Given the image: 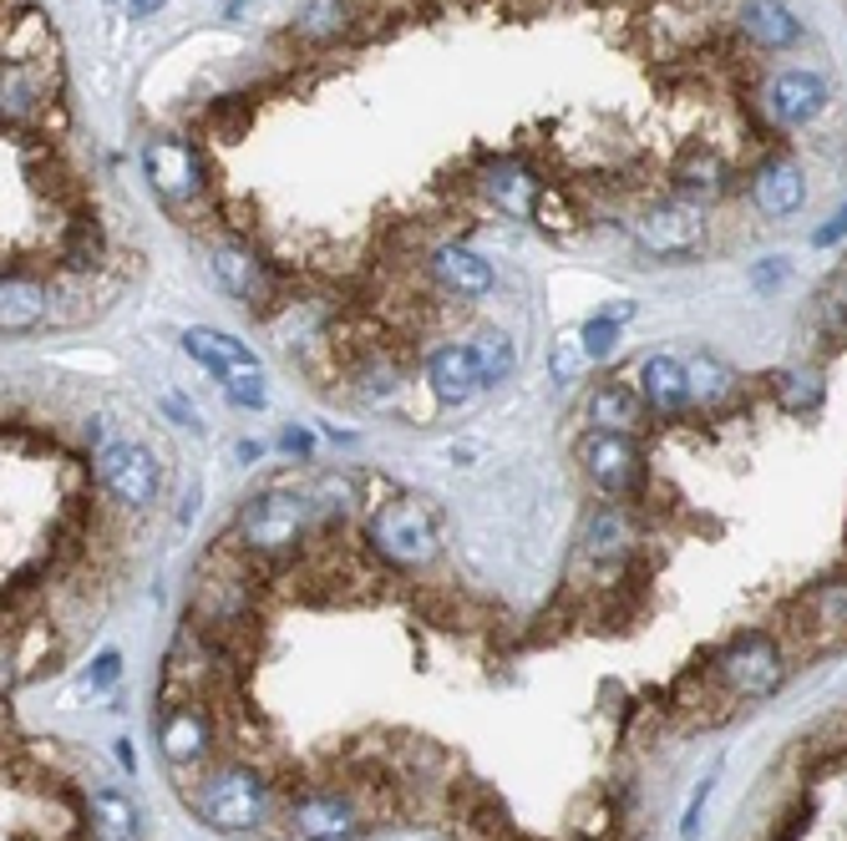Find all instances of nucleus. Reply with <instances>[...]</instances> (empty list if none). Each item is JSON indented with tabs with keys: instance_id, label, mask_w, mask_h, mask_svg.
<instances>
[{
	"instance_id": "f257e3e1",
	"label": "nucleus",
	"mask_w": 847,
	"mask_h": 841,
	"mask_svg": "<svg viewBox=\"0 0 847 841\" xmlns=\"http://www.w3.org/2000/svg\"><path fill=\"white\" fill-rule=\"evenodd\" d=\"M269 801H275V790L254 765H213L199 786H188V806L199 811L203 827L234 831V837L265 827Z\"/></svg>"
},
{
	"instance_id": "f03ea898",
	"label": "nucleus",
	"mask_w": 847,
	"mask_h": 841,
	"mask_svg": "<svg viewBox=\"0 0 847 841\" xmlns=\"http://www.w3.org/2000/svg\"><path fill=\"white\" fill-rule=\"evenodd\" d=\"M310 523H315V497H310V492L265 486V492H254V497L238 507L234 532L254 558H290V552L305 542Z\"/></svg>"
},
{
	"instance_id": "7ed1b4c3",
	"label": "nucleus",
	"mask_w": 847,
	"mask_h": 841,
	"mask_svg": "<svg viewBox=\"0 0 847 841\" xmlns=\"http://www.w3.org/2000/svg\"><path fill=\"white\" fill-rule=\"evenodd\" d=\"M366 542L397 568H426L442 548L432 507H426L422 497H406V492H397V497L381 502V507L366 517Z\"/></svg>"
},
{
	"instance_id": "20e7f679",
	"label": "nucleus",
	"mask_w": 847,
	"mask_h": 841,
	"mask_svg": "<svg viewBox=\"0 0 847 841\" xmlns=\"http://www.w3.org/2000/svg\"><path fill=\"white\" fill-rule=\"evenodd\" d=\"M711 680L731 699H767L787 680V654L767 629H746L711 659Z\"/></svg>"
},
{
	"instance_id": "39448f33",
	"label": "nucleus",
	"mask_w": 847,
	"mask_h": 841,
	"mask_svg": "<svg viewBox=\"0 0 847 841\" xmlns=\"http://www.w3.org/2000/svg\"><path fill=\"white\" fill-rule=\"evenodd\" d=\"M285 827L294 841H356L366 831V811L341 786H305L300 796H290Z\"/></svg>"
},
{
	"instance_id": "423d86ee",
	"label": "nucleus",
	"mask_w": 847,
	"mask_h": 841,
	"mask_svg": "<svg viewBox=\"0 0 847 841\" xmlns=\"http://www.w3.org/2000/svg\"><path fill=\"white\" fill-rule=\"evenodd\" d=\"M213 740H219V725H213L209 705L193 695H178L163 705L158 715V745H163V761L172 771H193L213 755Z\"/></svg>"
},
{
	"instance_id": "0eeeda50",
	"label": "nucleus",
	"mask_w": 847,
	"mask_h": 841,
	"mask_svg": "<svg viewBox=\"0 0 847 841\" xmlns=\"http://www.w3.org/2000/svg\"><path fill=\"white\" fill-rule=\"evenodd\" d=\"M97 482L107 486V497L122 502V507H147L158 497V461L153 451L137 447V441H112V447L97 451Z\"/></svg>"
},
{
	"instance_id": "6e6552de",
	"label": "nucleus",
	"mask_w": 847,
	"mask_h": 841,
	"mask_svg": "<svg viewBox=\"0 0 847 841\" xmlns=\"http://www.w3.org/2000/svg\"><path fill=\"white\" fill-rule=\"evenodd\" d=\"M579 461L589 482L604 492V497H624V492H635L639 482V447L635 436H620V431H583L579 436Z\"/></svg>"
},
{
	"instance_id": "1a4fd4ad",
	"label": "nucleus",
	"mask_w": 847,
	"mask_h": 841,
	"mask_svg": "<svg viewBox=\"0 0 847 841\" xmlns=\"http://www.w3.org/2000/svg\"><path fill=\"white\" fill-rule=\"evenodd\" d=\"M635 238H639V249L645 254H660V259H690V254L705 244V218H701L695 203L670 198V203H655V209L639 218Z\"/></svg>"
},
{
	"instance_id": "9d476101",
	"label": "nucleus",
	"mask_w": 847,
	"mask_h": 841,
	"mask_svg": "<svg viewBox=\"0 0 847 841\" xmlns=\"http://www.w3.org/2000/svg\"><path fill=\"white\" fill-rule=\"evenodd\" d=\"M143 172L153 178V188H158L168 203H188V198L203 193V162L199 153L183 143V137H147L143 147Z\"/></svg>"
},
{
	"instance_id": "9b49d317",
	"label": "nucleus",
	"mask_w": 847,
	"mask_h": 841,
	"mask_svg": "<svg viewBox=\"0 0 847 841\" xmlns=\"http://www.w3.org/2000/svg\"><path fill=\"white\" fill-rule=\"evenodd\" d=\"M209 269H213V284L229 294V300L238 304H269V294H275V279H269L265 259L254 249H244V244H213L209 249Z\"/></svg>"
},
{
	"instance_id": "f8f14e48",
	"label": "nucleus",
	"mask_w": 847,
	"mask_h": 841,
	"mask_svg": "<svg viewBox=\"0 0 847 841\" xmlns=\"http://www.w3.org/2000/svg\"><path fill=\"white\" fill-rule=\"evenodd\" d=\"M426 385L437 395L442 406H467L477 391H482V366H477L472 345H437L426 356Z\"/></svg>"
},
{
	"instance_id": "ddd939ff",
	"label": "nucleus",
	"mask_w": 847,
	"mask_h": 841,
	"mask_svg": "<svg viewBox=\"0 0 847 841\" xmlns=\"http://www.w3.org/2000/svg\"><path fill=\"white\" fill-rule=\"evenodd\" d=\"M482 193L508 213V218H538V203H543V183L538 172L523 168L517 158H498L482 168Z\"/></svg>"
},
{
	"instance_id": "4468645a",
	"label": "nucleus",
	"mask_w": 847,
	"mask_h": 841,
	"mask_svg": "<svg viewBox=\"0 0 847 841\" xmlns=\"http://www.w3.org/2000/svg\"><path fill=\"white\" fill-rule=\"evenodd\" d=\"M432 274H437V284L447 294H457V300H482V294H492V284H498L492 263L477 249H467V244H442V249L432 254Z\"/></svg>"
},
{
	"instance_id": "2eb2a0df",
	"label": "nucleus",
	"mask_w": 847,
	"mask_h": 841,
	"mask_svg": "<svg viewBox=\"0 0 847 841\" xmlns=\"http://www.w3.org/2000/svg\"><path fill=\"white\" fill-rule=\"evenodd\" d=\"M822 102H827V87H822L812 71H781V77H771V87H767V106L781 127L812 122L822 112Z\"/></svg>"
},
{
	"instance_id": "dca6fc26",
	"label": "nucleus",
	"mask_w": 847,
	"mask_h": 841,
	"mask_svg": "<svg viewBox=\"0 0 847 841\" xmlns=\"http://www.w3.org/2000/svg\"><path fill=\"white\" fill-rule=\"evenodd\" d=\"M645 416H649L645 395L624 381H604V385H594V395H589V420H594V431L635 436V431H645Z\"/></svg>"
},
{
	"instance_id": "f3484780",
	"label": "nucleus",
	"mask_w": 847,
	"mask_h": 841,
	"mask_svg": "<svg viewBox=\"0 0 847 841\" xmlns=\"http://www.w3.org/2000/svg\"><path fill=\"white\" fill-rule=\"evenodd\" d=\"M751 198L756 209L767 213V218H787V213L802 209V198H807V183H802V168L792 158H771L756 168L751 178Z\"/></svg>"
},
{
	"instance_id": "a211bd4d",
	"label": "nucleus",
	"mask_w": 847,
	"mask_h": 841,
	"mask_svg": "<svg viewBox=\"0 0 847 841\" xmlns=\"http://www.w3.org/2000/svg\"><path fill=\"white\" fill-rule=\"evenodd\" d=\"M639 395L655 416H680L690 406V370L676 356H649L639 366Z\"/></svg>"
},
{
	"instance_id": "6ab92c4d",
	"label": "nucleus",
	"mask_w": 847,
	"mask_h": 841,
	"mask_svg": "<svg viewBox=\"0 0 847 841\" xmlns=\"http://www.w3.org/2000/svg\"><path fill=\"white\" fill-rule=\"evenodd\" d=\"M796 624L812 639H847V583H812L796 598Z\"/></svg>"
},
{
	"instance_id": "aec40b11",
	"label": "nucleus",
	"mask_w": 847,
	"mask_h": 841,
	"mask_svg": "<svg viewBox=\"0 0 847 841\" xmlns=\"http://www.w3.org/2000/svg\"><path fill=\"white\" fill-rule=\"evenodd\" d=\"M183 350H188L193 360H199L203 370H213V375H224V370H249V366H259L249 345L234 340V335H224V329H209V325L183 329Z\"/></svg>"
},
{
	"instance_id": "412c9836",
	"label": "nucleus",
	"mask_w": 847,
	"mask_h": 841,
	"mask_svg": "<svg viewBox=\"0 0 847 841\" xmlns=\"http://www.w3.org/2000/svg\"><path fill=\"white\" fill-rule=\"evenodd\" d=\"M736 21H742V31L756 41V46H767V52H781V46H792L796 36H802V26H796V15L781 5V0H746L742 11H736Z\"/></svg>"
},
{
	"instance_id": "4be33fe9",
	"label": "nucleus",
	"mask_w": 847,
	"mask_h": 841,
	"mask_svg": "<svg viewBox=\"0 0 847 841\" xmlns=\"http://www.w3.org/2000/svg\"><path fill=\"white\" fill-rule=\"evenodd\" d=\"M583 552H589V563H620L624 552H629V517H624L620 502H604V507L589 513Z\"/></svg>"
},
{
	"instance_id": "5701e85b",
	"label": "nucleus",
	"mask_w": 847,
	"mask_h": 841,
	"mask_svg": "<svg viewBox=\"0 0 847 841\" xmlns=\"http://www.w3.org/2000/svg\"><path fill=\"white\" fill-rule=\"evenodd\" d=\"M41 315H46V284L31 274H5V284H0V325H5V335L41 325Z\"/></svg>"
},
{
	"instance_id": "b1692460",
	"label": "nucleus",
	"mask_w": 847,
	"mask_h": 841,
	"mask_svg": "<svg viewBox=\"0 0 847 841\" xmlns=\"http://www.w3.org/2000/svg\"><path fill=\"white\" fill-rule=\"evenodd\" d=\"M87 816H92L97 841H137V806L118 786H97L87 796Z\"/></svg>"
},
{
	"instance_id": "393cba45",
	"label": "nucleus",
	"mask_w": 847,
	"mask_h": 841,
	"mask_svg": "<svg viewBox=\"0 0 847 841\" xmlns=\"http://www.w3.org/2000/svg\"><path fill=\"white\" fill-rule=\"evenodd\" d=\"M690 401L701 411H726V406H736V395H742V381H736V370L726 366V360H715V356H701V360H690Z\"/></svg>"
},
{
	"instance_id": "a878e982",
	"label": "nucleus",
	"mask_w": 847,
	"mask_h": 841,
	"mask_svg": "<svg viewBox=\"0 0 847 841\" xmlns=\"http://www.w3.org/2000/svg\"><path fill=\"white\" fill-rule=\"evenodd\" d=\"M676 183L695 198H715L726 188V162L711 147H686V158L676 162Z\"/></svg>"
},
{
	"instance_id": "bb28decb",
	"label": "nucleus",
	"mask_w": 847,
	"mask_h": 841,
	"mask_svg": "<svg viewBox=\"0 0 847 841\" xmlns=\"http://www.w3.org/2000/svg\"><path fill=\"white\" fill-rule=\"evenodd\" d=\"M771 395H777V406L787 411V416H812V411H822V401H827V385H822V375H812V370H787V375H777Z\"/></svg>"
},
{
	"instance_id": "cd10ccee",
	"label": "nucleus",
	"mask_w": 847,
	"mask_h": 841,
	"mask_svg": "<svg viewBox=\"0 0 847 841\" xmlns=\"http://www.w3.org/2000/svg\"><path fill=\"white\" fill-rule=\"evenodd\" d=\"M294 31L305 41H335L341 31H350V5L345 0H310L305 11L294 15Z\"/></svg>"
},
{
	"instance_id": "c85d7f7f",
	"label": "nucleus",
	"mask_w": 847,
	"mask_h": 841,
	"mask_svg": "<svg viewBox=\"0 0 847 841\" xmlns=\"http://www.w3.org/2000/svg\"><path fill=\"white\" fill-rule=\"evenodd\" d=\"M477 366H482V381L488 385H498V381H508L513 375V366H517V350H513V340H508L503 329H488V335H477Z\"/></svg>"
},
{
	"instance_id": "c756f323",
	"label": "nucleus",
	"mask_w": 847,
	"mask_h": 841,
	"mask_svg": "<svg viewBox=\"0 0 847 841\" xmlns=\"http://www.w3.org/2000/svg\"><path fill=\"white\" fill-rule=\"evenodd\" d=\"M219 385H224V395L234 401L238 411H259V406L269 401L259 366H249V370H224V375H219Z\"/></svg>"
},
{
	"instance_id": "7c9ffc66",
	"label": "nucleus",
	"mask_w": 847,
	"mask_h": 841,
	"mask_svg": "<svg viewBox=\"0 0 847 841\" xmlns=\"http://www.w3.org/2000/svg\"><path fill=\"white\" fill-rule=\"evenodd\" d=\"M579 340H583V350H589V360H610L614 350H620V325L604 319V315H594V319H583L579 325Z\"/></svg>"
},
{
	"instance_id": "2f4dec72",
	"label": "nucleus",
	"mask_w": 847,
	"mask_h": 841,
	"mask_svg": "<svg viewBox=\"0 0 847 841\" xmlns=\"http://www.w3.org/2000/svg\"><path fill=\"white\" fill-rule=\"evenodd\" d=\"M589 360V350H583L579 329H569V335H558L554 340V375L558 381H579V366Z\"/></svg>"
},
{
	"instance_id": "473e14b6",
	"label": "nucleus",
	"mask_w": 847,
	"mask_h": 841,
	"mask_svg": "<svg viewBox=\"0 0 847 841\" xmlns=\"http://www.w3.org/2000/svg\"><path fill=\"white\" fill-rule=\"evenodd\" d=\"M67 263L71 269H87V263H97V224H87V218H81L77 228H71V238H67Z\"/></svg>"
},
{
	"instance_id": "72a5a7b5",
	"label": "nucleus",
	"mask_w": 847,
	"mask_h": 841,
	"mask_svg": "<svg viewBox=\"0 0 847 841\" xmlns=\"http://www.w3.org/2000/svg\"><path fill=\"white\" fill-rule=\"evenodd\" d=\"M122 674V654L118 649H107V654H97L92 659V670H87V684H92V689H107V684L118 680Z\"/></svg>"
},
{
	"instance_id": "f704fd0d",
	"label": "nucleus",
	"mask_w": 847,
	"mask_h": 841,
	"mask_svg": "<svg viewBox=\"0 0 847 841\" xmlns=\"http://www.w3.org/2000/svg\"><path fill=\"white\" fill-rule=\"evenodd\" d=\"M843 238H847V203L817 228V234H812V244H817V249H833V244H843Z\"/></svg>"
},
{
	"instance_id": "c9c22d12",
	"label": "nucleus",
	"mask_w": 847,
	"mask_h": 841,
	"mask_svg": "<svg viewBox=\"0 0 847 841\" xmlns=\"http://www.w3.org/2000/svg\"><path fill=\"white\" fill-rule=\"evenodd\" d=\"M163 411H168V416L178 420V426H188V431H199V411L188 406V401H183L178 391H172V395H163Z\"/></svg>"
},
{
	"instance_id": "e433bc0d",
	"label": "nucleus",
	"mask_w": 847,
	"mask_h": 841,
	"mask_svg": "<svg viewBox=\"0 0 847 841\" xmlns=\"http://www.w3.org/2000/svg\"><path fill=\"white\" fill-rule=\"evenodd\" d=\"M711 786H715V776H705L701 790H695V801H690V811H686V827H680V837H695V831H701V806H705V796H711Z\"/></svg>"
},
{
	"instance_id": "4c0bfd02",
	"label": "nucleus",
	"mask_w": 847,
	"mask_h": 841,
	"mask_svg": "<svg viewBox=\"0 0 847 841\" xmlns=\"http://www.w3.org/2000/svg\"><path fill=\"white\" fill-rule=\"evenodd\" d=\"M751 279H756V284H761V290H771V284H777V279H787V263H781V259H767V263H756V269H751Z\"/></svg>"
},
{
	"instance_id": "58836bf2",
	"label": "nucleus",
	"mask_w": 847,
	"mask_h": 841,
	"mask_svg": "<svg viewBox=\"0 0 847 841\" xmlns=\"http://www.w3.org/2000/svg\"><path fill=\"white\" fill-rule=\"evenodd\" d=\"M279 447L290 451V457H310V451H315V441H310V431H285V436H279Z\"/></svg>"
},
{
	"instance_id": "ea45409f",
	"label": "nucleus",
	"mask_w": 847,
	"mask_h": 841,
	"mask_svg": "<svg viewBox=\"0 0 847 841\" xmlns=\"http://www.w3.org/2000/svg\"><path fill=\"white\" fill-rule=\"evenodd\" d=\"M599 315H604V319H614V325H624V319L635 315V304H629V300H620V304H610V310H599Z\"/></svg>"
},
{
	"instance_id": "a19ab883",
	"label": "nucleus",
	"mask_w": 847,
	"mask_h": 841,
	"mask_svg": "<svg viewBox=\"0 0 847 841\" xmlns=\"http://www.w3.org/2000/svg\"><path fill=\"white\" fill-rule=\"evenodd\" d=\"M127 11L143 21V15H158V11H163V0H127Z\"/></svg>"
},
{
	"instance_id": "79ce46f5",
	"label": "nucleus",
	"mask_w": 847,
	"mask_h": 841,
	"mask_svg": "<svg viewBox=\"0 0 847 841\" xmlns=\"http://www.w3.org/2000/svg\"><path fill=\"white\" fill-rule=\"evenodd\" d=\"M238 457H244V461H259V457H265V447H259V441H238Z\"/></svg>"
}]
</instances>
